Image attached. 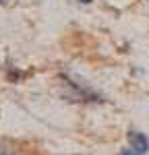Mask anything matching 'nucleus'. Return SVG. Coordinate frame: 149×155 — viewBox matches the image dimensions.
<instances>
[{
	"mask_svg": "<svg viewBox=\"0 0 149 155\" xmlns=\"http://www.w3.org/2000/svg\"><path fill=\"white\" fill-rule=\"evenodd\" d=\"M64 85H66L68 89H73L71 93H66L73 101H98V99H99L91 89H87V87H83V85H79L77 81H71L68 77H64Z\"/></svg>",
	"mask_w": 149,
	"mask_h": 155,
	"instance_id": "f257e3e1",
	"label": "nucleus"
},
{
	"mask_svg": "<svg viewBox=\"0 0 149 155\" xmlns=\"http://www.w3.org/2000/svg\"><path fill=\"white\" fill-rule=\"evenodd\" d=\"M128 141L133 145V149H135L137 153H145L149 149V141L145 134H141V132H128Z\"/></svg>",
	"mask_w": 149,
	"mask_h": 155,
	"instance_id": "f03ea898",
	"label": "nucleus"
},
{
	"mask_svg": "<svg viewBox=\"0 0 149 155\" xmlns=\"http://www.w3.org/2000/svg\"><path fill=\"white\" fill-rule=\"evenodd\" d=\"M120 155H139L137 151H133V149H126V151H122Z\"/></svg>",
	"mask_w": 149,
	"mask_h": 155,
	"instance_id": "7ed1b4c3",
	"label": "nucleus"
},
{
	"mask_svg": "<svg viewBox=\"0 0 149 155\" xmlns=\"http://www.w3.org/2000/svg\"><path fill=\"white\" fill-rule=\"evenodd\" d=\"M0 155H12V153L6 149V147H0Z\"/></svg>",
	"mask_w": 149,
	"mask_h": 155,
	"instance_id": "20e7f679",
	"label": "nucleus"
},
{
	"mask_svg": "<svg viewBox=\"0 0 149 155\" xmlns=\"http://www.w3.org/2000/svg\"><path fill=\"white\" fill-rule=\"evenodd\" d=\"M77 2H83V4H89L91 0H77Z\"/></svg>",
	"mask_w": 149,
	"mask_h": 155,
	"instance_id": "39448f33",
	"label": "nucleus"
}]
</instances>
